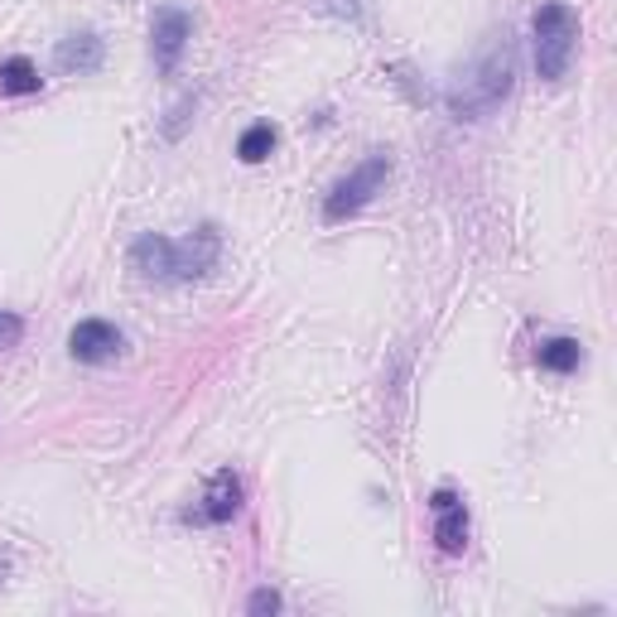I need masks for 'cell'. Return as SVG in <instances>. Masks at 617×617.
I'll use <instances>...</instances> for the list:
<instances>
[{
    "mask_svg": "<svg viewBox=\"0 0 617 617\" xmlns=\"http://www.w3.org/2000/svg\"><path fill=\"white\" fill-rule=\"evenodd\" d=\"M512 48H492L482 64L468 68V78H458V88L449 92V112L458 121H482L492 112V106H502L506 102V92H512Z\"/></svg>",
    "mask_w": 617,
    "mask_h": 617,
    "instance_id": "6da1fadb",
    "label": "cell"
},
{
    "mask_svg": "<svg viewBox=\"0 0 617 617\" xmlns=\"http://www.w3.org/2000/svg\"><path fill=\"white\" fill-rule=\"evenodd\" d=\"M530 34H536V72L546 82H560L570 72L574 44H579V15L560 0H546V5L530 15Z\"/></svg>",
    "mask_w": 617,
    "mask_h": 617,
    "instance_id": "7a4b0ae2",
    "label": "cell"
},
{
    "mask_svg": "<svg viewBox=\"0 0 617 617\" xmlns=\"http://www.w3.org/2000/svg\"><path fill=\"white\" fill-rule=\"evenodd\" d=\"M386 179H391V160H386V155H367V160H362L353 174L333 184V193L323 198V217H329V222L353 217L357 208H367V203L377 198V188L386 184Z\"/></svg>",
    "mask_w": 617,
    "mask_h": 617,
    "instance_id": "3957f363",
    "label": "cell"
},
{
    "mask_svg": "<svg viewBox=\"0 0 617 617\" xmlns=\"http://www.w3.org/2000/svg\"><path fill=\"white\" fill-rule=\"evenodd\" d=\"M188 34H193V20H188L179 5L155 10V24H150L155 68H160V72H174V68H179V58H184V48H188Z\"/></svg>",
    "mask_w": 617,
    "mask_h": 617,
    "instance_id": "277c9868",
    "label": "cell"
},
{
    "mask_svg": "<svg viewBox=\"0 0 617 617\" xmlns=\"http://www.w3.org/2000/svg\"><path fill=\"white\" fill-rule=\"evenodd\" d=\"M121 347H126V333L106 319H82L78 329L68 333V353L78 362H88V367H102V362L121 357Z\"/></svg>",
    "mask_w": 617,
    "mask_h": 617,
    "instance_id": "5b68a950",
    "label": "cell"
},
{
    "mask_svg": "<svg viewBox=\"0 0 617 617\" xmlns=\"http://www.w3.org/2000/svg\"><path fill=\"white\" fill-rule=\"evenodd\" d=\"M237 512H241V478L232 473V468H222V473L208 478V488H203V502L188 512V522H198V526H222V522H232Z\"/></svg>",
    "mask_w": 617,
    "mask_h": 617,
    "instance_id": "8992f818",
    "label": "cell"
},
{
    "mask_svg": "<svg viewBox=\"0 0 617 617\" xmlns=\"http://www.w3.org/2000/svg\"><path fill=\"white\" fill-rule=\"evenodd\" d=\"M430 512H434V540H439V550L444 555H464V546H468V512H464V502H458L449 488H439L430 498Z\"/></svg>",
    "mask_w": 617,
    "mask_h": 617,
    "instance_id": "52a82bcc",
    "label": "cell"
},
{
    "mask_svg": "<svg viewBox=\"0 0 617 617\" xmlns=\"http://www.w3.org/2000/svg\"><path fill=\"white\" fill-rule=\"evenodd\" d=\"M130 265H136L145 281H179V247L160 232H145L130 247Z\"/></svg>",
    "mask_w": 617,
    "mask_h": 617,
    "instance_id": "ba28073f",
    "label": "cell"
},
{
    "mask_svg": "<svg viewBox=\"0 0 617 617\" xmlns=\"http://www.w3.org/2000/svg\"><path fill=\"white\" fill-rule=\"evenodd\" d=\"M174 247H179V281H203L217 265V256H222L217 227H198V232H188L184 241H174Z\"/></svg>",
    "mask_w": 617,
    "mask_h": 617,
    "instance_id": "9c48e42d",
    "label": "cell"
},
{
    "mask_svg": "<svg viewBox=\"0 0 617 617\" xmlns=\"http://www.w3.org/2000/svg\"><path fill=\"white\" fill-rule=\"evenodd\" d=\"M106 58V44L96 39V34H68V39H58L54 48V64L58 72H68V78H88V72L102 68Z\"/></svg>",
    "mask_w": 617,
    "mask_h": 617,
    "instance_id": "30bf717a",
    "label": "cell"
},
{
    "mask_svg": "<svg viewBox=\"0 0 617 617\" xmlns=\"http://www.w3.org/2000/svg\"><path fill=\"white\" fill-rule=\"evenodd\" d=\"M536 362L546 372H560L564 377V372H574L579 362H584V347H579V338H546V343L536 347Z\"/></svg>",
    "mask_w": 617,
    "mask_h": 617,
    "instance_id": "8fae6325",
    "label": "cell"
},
{
    "mask_svg": "<svg viewBox=\"0 0 617 617\" xmlns=\"http://www.w3.org/2000/svg\"><path fill=\"white\" fill-rule=\"evenodd\" d=\"M44 88V78H39V68L30 64V58H5L0 64V92H10V96H30V92H39Z\"/></svg>",
    "mask_w": 617,
    "mask_h": 617,
    "instance_id": "7c38bea8",
    "label": "cell"
},
{
    "mask_svg": "<svg viewBox=\"0 0 617 617\" xmlns=\"http://www.w3.org/2000/svg\"><path fill=\"white\" fill-rule=\"evenodd\" d=\"M271 150H275V126L271 121H256V126L241 130V140H237V160L241 164H261Z\"/></svg>",
    "mask_w": 617,
    "mask_h": 617,
    "instance_id": "4fadbf2b",
    "label": "cell"
},
{
    "mask_svg": "<svg viewBox=\"0 0 617 617\" xmlns=\"http://www.w3.org/2000/svg\"><path fill=\"white\" fill-rule=\"evenodd\" d=\"M285 603H281V594L275 589H256V594L247 598V613H256V617H265V613H281Z\"/></svg>",
    "mask_w": 617,
    "mask_h": 617,
    "instance_id": "5bb4252c",
    "label": "cell"
},
{
    "mask_svg": "<svg viewBox=\"0 0 617 617\" xmlns=\"http://www.w3.org/2000/svg\"><path fill=\"white\" fill-rule=\"evenodd\" d=\"M20 338H24V319L10 309H0V347H15Z\"/></svg>",
    "mask_w": 617,
    "mask_h": 617,
    "instance_id": "9a60e30c",
    "label": "cell"
}]
</instances>
